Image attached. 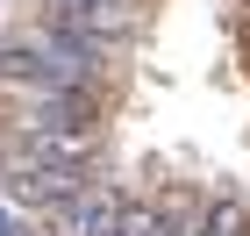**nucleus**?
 I'll return each mask as SVG.
<instances>
[{"label":"nucleus","instance_id":"obj_1","mask_svg":"<svg viewBox=\"0 0 250 236\" xmlns=\"http://www.w3.org/2000/svg\"><path fill=\"white\" fill-rule=\"evenodd\" d=\"M0 79L7 93H72V86H107V50L64 36L50 21H29L0 36Z\"/></svg>","mask_w":250,"mask_h":236},{"label":"nucleus","instance_id":"obj_2","mask_svg":"<svg viewBox=\"0 0 250 236\" xmlns=\"http://www.w3.org/2000/svg\"><path fill=\"white\" fill-rule=\"evenodd\" d=\"M72 129H100V86L15 93V136H72Z\"/></svg>","mask_w":250,"mask_h":236},{"label":"nucleus","instance_id":"obj_3","mask_svg":"<svg viewBox=\"0 0 250 236\" xmlns=\"http://www.w3.org/2000/svg\"><path fill=\"white\" fill-rule=\"evenodd\" d=\"M50 29H64V36L93 43V50H122V43L136 36V0H50Z\"/></svg>","mask_w":250,"mask_h":236},{"label":"nucleus","instance_id":"obj_4","mask_svg":"<svg viewBox=\"0 0 250 236\" xmlns=\"http://www.w3.org/2000/svg\"><path fill=\"white\" fill-rule=\"evenodd\" d=\"M115 208H122V186L115 179H86L79 193H64L58 208H43V236H107V222H115Z\"/></svg>","mask_w":250,"mask_h":236},{"label":"nucleus","instance_id":"obj_5","mask_svg":"<svg viewBox=\"0 0 250 236\" xmlns=\"http://www.w3.org/2000/svg\"><path fill=\"white\" fill-rule=\"evenodd\" d=\"M86 179H93L86 165H7V200H15L21 215H43L64 193H79Z\"/></svg>","mask_w":250,"mask_h":236},{"label":"nucleus","instance_id":"obj_6","mask_svg":"<svg viewBox=\"0 0 250 236\" xmlns=\"http://www.w3.org/2000/svg\"><path fill=\"white\" fill-rule=\"evenodd\" d=\"M186 215H193V200H179V193H122L107 236H172Z\"/></svg>","mask_w":250,"mask_h":236},{"label":"nucleus","instance_id":"obj_7","mask_svg":"<svg viewBox=\"0 0 250 236\" xmlns=\"http://www.w3.org/2000/svg\"><path fill=\"white\" fill-rule=\"evenodd\" d=\"M172 236H250V208L236 193H222V200H200L186 222H179Z\"/></svg>","mask_w":250,"mask_h":236},{"label":"nucleus","instance_id":"obj_8","mask_svg":"<svg viewBox=\"0 0 250 236\" xmlns=\"http://www.w3.org/2000/svg\"><path fill=\"white\" fill-rule=\"evenodd\" d=\"M0 236H21V222H15V215H7V208H0Z\"/></svg>","mask_w":250,"mask_h":236},{"label":"nucleus","instance_id":"obj_9","mask_svg":"<svg viewBox=\"0 0 250 236\" xmlns=\"http://www.w3.org/2000/svg\"><path fill=\"white\" fill-rule=\"evenodd\" d=\"M0 193H7V165H0Z\"/></svg>","mask_w":250,"mask_h":236}]
</instances>
